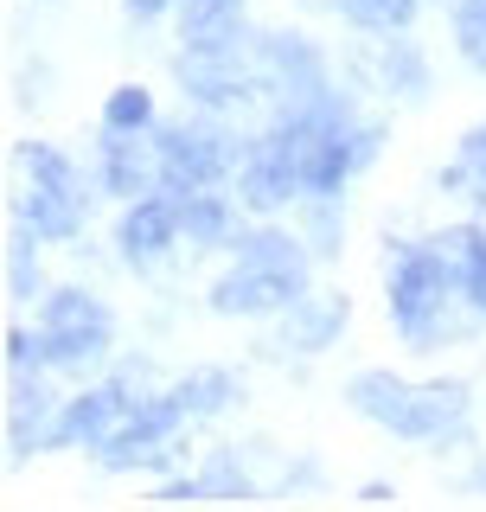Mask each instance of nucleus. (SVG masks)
Returning a JSON list of instances; mask_svg holds the SVG:
<instances>
[{
    "instance_id": "15",
    "label": "nucleus",
    "mask_w": 486,
    "mask_h": 512,
    "mask_svg": "<svg viewBox=\"0 0 486 512\" xmlns=\"http://www.w3.org/2000/svg\"><path fill=\"white\" fill-rule=\"evenodd\" d=\"M52 404L39 391V372H13V397H7V429H13V455H32V448H52Z\"/></svg>"
},
{
    "instance_id": "17",
    "label": "nucleus",
    "mask_w": 486,
    "mask_h": 512,
    "mask_svg": "<svg viewBox=\"0 0 486 512\" xmlns=\"http://www.w3.org/2000/svg\"><path fill=\"white\" fill-rule=\"evenodd\" d=\"M339 327H346V295H314V301H295V314H288V352H320L339 340Z\"/></svg>"
},
{
    "instance_id": "21",
    "label": "nucleus",
    "mask_w": 486,
    "mask_h": 512,
    "mask_svg": "<svg viewBox=\"0 0 486 512\" xmlns=\"http://www.w3.org/2000/svg\"><path fill=\"white\" fill-rule=\"evenodd\" d=\"M180 32L186 39H224V32H243V0H180Z\"/></svg>"
},
{
    "instance_id": "20",
    "label": "nucleus",
    "mask_w": 486,
    "mask_h": 512,
    "mask_svg": "<svg viewBox=\"0 0 486 512\" xmlns=\"http://www.w3.org/2000/svg\"><path fill=\"white\" fill-rule=\"evenodd\" d=\"M442 186H448V192H467L474 205H486V122L461 135V148H455V167L442 173Z\"/></svg>"
},
{
    "instance_id": "28",
    "label": "nucleus",
    "mask_w": 486,
    "mask_h": 512,
    "mask_svg": "<svg viewBox=\"0 0 486 512\" xmlns=\"http://www.w3.org/2000/svg\"><path fill=\"white\" fill-rule=\"evenodd\" d=\"M167 7H173V0H128V20H141V26H148V20H160Z\"/></svg>"
},
{
    "instance_id": "8",
    "label": "nucleus",
    "mask_w": 486,
    "mask_h": 512,
    "mask_svg": "<svg viewBox=\"0 0 486 512\" xmlns=\"http://www.w3.org/2000/svg\"><path fill=\"white\" fill-rule=\"evenodd\" d=\"M39 346H45V365L84 372V365H96L109 352V308L90 295V288H58V295H45Z\"/></svg>"
},
{
    "instance_id": "6",
    "label": "nucleus",
    "mask_w": 486,
    "mask_h": 512,
    "mask_svg": "<svg viewBox=\"0 0 486 512\" xmlns=\"http://www.w3.org/2000/svg\"><path fill=\"white\" fill-rule=\"evenodd\" d=\"M13 160H20V173H26L20 199H13V218H20L26 231L52 237V244H64V237L84 231L90 192H84V180H77L71 160L52 154V148H39V141H20V148H13Z\"/></svg>"
},
{
    "instance_id": "25",
    "label": "nucleus",
    "mask_w": 486,
    "mask_h": 512,
    "mask_svg": "<svg viewBox=\"0 0 486 512\" xmlns=\"http://www.w3.org/2000/svg\"><path fill=\"white\" fill-rule=\"evenodd\" d=\"M455 45H461L467 71L486 77V0H461L455 7Z\"/></svg>"
},
{
    "instance_id": "13",
    "label": "nucleus",
    "mask_w": 486,
    "mask_h": 512,
    "mask_svg": "<svg viewBox=\"0 0 486 512\" xmlns=\"http://www.w3.org/2000/svg\"><path fill=\"white\" fill-rule=\"evenodd\" d=\"M186 224H180V199L173 192H160V199H135V212H122V224H116V250L128 256V263H160L167 256V244L180 237Z\"/></svg>"
},
{
    "instance_id": "9",
    "label": "nucleus",
    "mask_w": 486,
    "mask_h": 512,
    "mask_svg": "<svg viewBox=\"0 0 486 512\" xmlns=\"http://www.w3.org/2000/svg\"><path fill=\"white\" fill-rule=\"evenodd\" d=\"M180 423H192V410H186V397H180V391L135 397V410H128L122 423L90 448V455L103 461V468H141V461H154L160 448L180 436Z\"/></svg>"
},
{
    "instance_id": "2",
    "label": "nucleus",
    "mask_w": 486,
    "mask_h": 512,
    "mask_svg": "<svg viewBox=\"0 0 486 512\" xmlns=\"http://www.w3.org/2000/svg\"><path fill=\"white\" fill-rule=\"evenodd\" d=\"M384 288H391V327L403 346L416 352H435L448 340L467 333V314H461V288L448 276L442 250L429 244H391V269H384Z\"/></svg>"
},
{
    "instance_id": "23",
    "label": "nucleus",
    "mask_w": 486,
    "mask_h": 512,
    "mask_svg": "<svg viewBox=\"0 0 486 512\" xmlns=\"http://www.w3.org/2000/svg\"><path fill=\"white\" fill-rule=\"evenodd\" d=\"M103 128H122V135H141V128H154V96L141 90V84L109 90V103H103Z\"/></svg>"
},
{
    "instance_id": "26",
    "label": "nucleus",
    "mask_w": 486,
    "mask_h": 512,
    "mask_svg": "<svg viewBox=\"0 0 486 512\" xmlns=\"http://www.w3.org/2000/svg\"><path fill=\"white\" fill-rule=\"evenodd\" d=\"M32 244H39V231H26V224L13 218V301H32V295H39V263H32Z\"/></svg>"
},
{
    "instance_id": "18",
    "label": "nucleus",
    "mask_w": 486,
    "mask_h": 512,
    "mask_svg": "<svg viewBox=\"0 0 486 512\" xmlns=\"http://www.w3.org/2000/svg\"><path fill=\"white\" fill-rule=\"evenodd\" d=\"M180 224H186V237L192 244H237V218H231V205L218 199V186H199V192H186L180 199Z\"/></svg>"
},
{
    "instance_id": "11",
    "label": "nucleus",
    "mask_w": 486,
    "mask_h": 512,
    "mask_svg": "<svg viewBox=\"0 0 486 512\" xmlns=\"http://www.w3.org/2000/svg\"><path fill=\"white\" fill-rule=\"evenodd\" d=\"M128 410H135V391H128V378L96 384V391H84L77 404H64V410H58V423H52V448H71V442L96 448V442H103Z\"/></svg>"
},
{
    "instance_id": "5",
    "label": "nucleus",
    "mask_w": 486,
    "mask_h": 512,
    "mask_svg": "<svg viewBox=\"0 0 486 512\" xmlns=\"http://www.w3.org/2000/svg\"><path fill=\"white\" fill-rule=\"evenodd\" d=\"M173 77L199 109H243L269 84V52L250 32H224V39H186L173 58Z\"/></svg>"
},
{
    "instance_id": "19",
    "label": "nucleus",
    "mask_w": 486,
    "mask_h": 512,
    "mask_svg": "<svg viewBox=\"0 0 486 512\" xmlns=\"http://www.w3.org/2000/svg\"><path fill=\"white\" fill-rule=\"evenodd\" d=\"M371 84H384L391 96H423L429 90L423 52H410V45H384V52L371 58Z\"/></svg>"
},
{
    "instance_id": "14",
    "label": "nucleus",
    "mask_w": 486,
    "mask_h": 512,
    "mask_svg": "<svg viewBox=\"0 0 486 512\" xmlns=\"http://www.w3.org/2000/svg\"><path fill=\"white\" fill-rule=\"evenodd\" d=\"M96 180H103V192H116V199L148 192L160 180L154 141H135V135H122V128H103V167H96Z\"/></svg>"
},
{
    "instance_id": "3",
    "label": "nucleus",
    "mask_w": 486,
    "mask_h": 512,
    "mask_svg": "<svg viewBox=\"0 0 486 512\" xmlns=\"http://www.w3.org/2000/svg\"><path fill=\"white\" fill-rule=\"evenodd\" d=\"M307 295V250L288 231H243L237 237V263L212 282V314L250 320V314H282Z\"/></svg>"
},
{
    "instance_id": "4",
    "label": "nucleus",
    "mask_w": 486,
    "mask_h": 512,
    "mask_svg": "<svg viewBox=\"0 0 486 512\" xmlns=\"http://www.w3.org/2000/svg\"><path fill=\"white\" fill-rule=\"evenodd\" d=\"M346 404L403 442H455L467 429V384L461 378L403 384L397 372H359L346 384Z\"/></svg>"
},
{
    "instance_id": "10",
    "label": "nucleus",
    "mask_w": 486,
    "mask_h": 512,
    "mask_svg": "<svg viewBox=\"0 0 486 512\" xmlns=\"http://www.w3.org/2000/svg\"><path fill=\"white\" fill-rule=\"evenodd\" d=\"M237 192H243L250 212H282V205L301 192V167H295V154H288L282 128H269V135L250 148V160H243V173H237Z\"/></svg>"
},
{
    "instance_id": "22",
    "label": "nucleus",
    "mask_w": 486,
    "mask_h": 512,
    "mask_svg": "<svg viewBox=\"0 0 486 512\" xmlns=\"http://www.w3.org/2000/svg\"><path fill=\"white\" fill-rule=\"evenodd\" d=\"M333 7L365 32H403L416 20V0H333Z\"/></svg>"
},
{
    "instance_id": "1",
    "label": "nucleus",
    "mask_w": 486,
    "mask_h": 512,
    "mask_svg": "<svg viewBox=\"0 0 486 512\" xmlns=\"http://www.w3.org/2000/svg\"><path fill=\"white\" fill-rule=\"evenodd\" d=\"M275 128H282L288 154H295V167H301V192H314V199H333V192L346 186L352 173H365L384 148V128L359 122L352 103L333 96V90L314 96V103H301V109H282Z\"/></svg>"
},
{
    "instance_id": "16",
    "label": "nucleus",
    "mask_w": 486,
    "mask_h": 512,
    "mask_svg": "<svg viewBox=\"0 0 486 512\" xmlns=\"http://www.w3.org/2000/svg\"><path fill=\"white\" fill-rule=\"evenodd\" d=\"M435 250H442L448 276H455V288L467 295V308L486 314V231L480 224H455V231L435 237Z\"/></svg>"
},
{
    "instance_id": "27",
    "label": "nucleus",
    "mask_w": 486,
    "mask_h": 512,
    "mask_svg": "<svg viewBox=\"0 0 486 512\" xmlns=\"http://www.w3.org/2000/svg\"><path fill=\"white\" fill-rule=\"evenodd\" d=\"M314 237H320V250H339V205L327 199V205H320V212H314Z\"/></svg>"
},
{
    "instance_id": "24",
    "label": "nucleus",
    "mask_w": 486,
    "mask_h": 512,
    "mask_svg": "<svg viewBox=\"0 0 486 512\" xmlns=\"http://www.w3.org/2000/svg\"><path fill=\"white\" fill-rule=\"evenodd\" d=\"M173 391L186 397V410L192 416H212V410H224L237 397V378L231 372H212V365H205V372H192L186 384H173Z\"/></svg>"
},
{
    "instance_id": "7",
    "label": "nucleus",
    "mask_w": 486,
    "mask_h": 512,
    "mask_svg": "<svg viewBox=\"0 0 486 512\" xmlns=\"http://www.w3.org/2000/svg\"><path fill=\"white\" fill-rule=\"evenodd\" d=\"M154 154H160V192H173V199H186V192L199 186H218L231 167H243V148L212 116H186V122H167L154 128Z\"/></svg>"
},
{
    "instance_id": "12",
    "label": "nucleus",
    "mask_w": 486,
    "mask_h": 512,
    "mask_svg": "<svg viewBox=\"0 0 486 512\" xmlns=\"http://www.w3.org/2000/svg\"><path fill=\"white\" fill-rule=\"evenodd\" d=\"M263 52H269V90L282 96V109H301V103H314V96H327L320 52L301 32H263Z\"/></svg>"
}]
</instances>
